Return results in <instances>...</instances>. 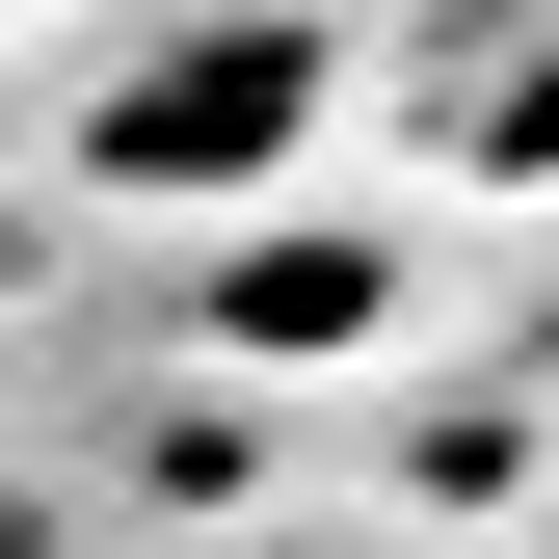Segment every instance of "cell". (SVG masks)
<instances>
[{
  "instance_id": "obj_1",
  "label": "cell",
  "mask_w": 559,
  "mask_h": 559,
  "mask_svg": "<svg viewBox=\"0 0 559 559\" xmlns=\"http://www.w3.org/2000/svg\"><path fill=\"white\" fill-rule=\"evenodd\" d=\"M294 133H320V27H266V0H240V27H160V53H133V81L81 107V160L133 187V214H240Z\"/></svg>"
},
{
  "instance_id": "obj_2",
  "label": "cell",
  "mask_w": 559,
  "mask_h": 559,
  "mask_svg": "<svg viewBox=\"0 0 559 559\" xmlns=\"http://www.w3.org/2000/svg\"><path fill=\"white\" fill-rule=\"evenodd\" d=\"M373 294H400V266H346V240H294V266H214V320H240V346H346Z\"/></svg>"
}]
</instances>
